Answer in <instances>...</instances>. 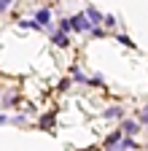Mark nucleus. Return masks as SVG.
Instances as JSON below:
<instances>
[{
	"label": "nucleus",
	"mask_w": 148,
	"mask_h": 151,
	"mask_svg": "<svg viewBox=\"0 0 148 151\" xmlns=\"http://www.w3.org/2000/svg\"><path fill=\"white\" fill-rule=\"evenodd\" d=\"M92 24L86 22V16L84 14H76V16H73L70 19V30H78V32H84V30H89Z\"/></svg>",
	"instance_id": "1"
},
{
	"label": "nucleus",
	"mask_w": 148,
	"mask_h": 151,
	"mask_svg": "<svg viewBox=\"0 0 148 151\" xmlns=\"http://www.w3.org/2000/svg\"><path fill=\"white\" fill-rule=\"evenodd\" d=\"M35 22H38L41 27H51V8H41L38 14H35Z\"/></svg>",
	"instance_id": "2"
},
{
	"label": "nucleus",
	"mask_w": 148,
	"mask_h": 151,
	"mask_svg": "<svg viewBox=\"0 0 148 151\" xmlns=\"http://www.w3.org/2000/svg\"><path fill=\"white\" fill-rule=\"evenodd\" d=\"M51 41H54V43H57L59 49H65V46H70V38H67V32H62V30H59V32H54V35H51Z\"/></svg>",
	"instance_id": "3"
},
{
	"label": "nucleus",
	"mask_w": 148,
	"mask_h": 151,
	"mask_svg": "<svg viewBox=\"0 0 148 151\" xmlns=\"http://www.w3.org/2000/svg\"><path fill=\"white\" fill-rule=\"evenodd\" d=\"M121 132H124V135H137V132H140V124L137 122H124Z\"/></svg>",
	"instance_id": "4"
},
{
	"label": "nucleus",
	"mask_w": 148,
	"mask_h": 151,
	"mask_svg": "<svg viewBox=\"0 0 148 151\" xmlns=\"http://www.w3.org/2000/svg\"><path fill=\"white\" fill-rule=\"evenodd\" d=\"M86 16H89V24H92V27H97V24L102 22V16H100V11H97V8H89V11H86Z\"/></svg>",
	"instance_id": "5"
},
{
	"label": "nucleus",
	"mask_w": 148,
	"mask_h": 151,
	"mask_svg": "<svg viewBox=\"0 0 148 151\" xmlns=\"http://www.w3.org/2000/svg\"><path fill=\"white\" fill-rule=\"evenodd\" d=\"M19 27H22V30H27V27H30V30H43L38 22H27V19H22V22H19Z\"/></svg>",
	"instance_id": "6"
},
{
	"label": "nucleus",
	"mask_w": 148,
	"mask_h": 151,
	"mask_svg": "<svg viewBox=\"0 0 148 151\" xmlns=\"http://www.w3.org/2000/svg\"><path fill=\"white\" fill-rule=\"evenodd\" d=\"M105 116L108 119H119V116H124V111L121 108H110V111H105Z\"/></svg>",
	"instance_id": "7"
},
{
	"label": "nucleus",
	"mask_w": 148,
	"mask_h": 151,
	"mask_svg": "<svg viewBox=\"0 0 148 151\" xmlns=\"http://www.w3.org/2000/svg\"><path fill=\"white\" fill-rule=\"evenodd\" d=\"M14 6V0H0V14H3V11H8Z\"/></svg>",
	"instance_id": "8"
},
{
	"label": "nucleus",
	"mask_w": 148,
	"mask_h": 151,
	"mask_svg": "<svg viewBox=\"0 0 148 151\" xmlns=\"http://www.w3.org/2000/svg\"><path fill=\"white\" fill-rule=\"evenodd\" d=\"M59 30L62 32H70V19H62V22H59Z\"/></svg>",
	"instance_id": "9"
},
{
	"label": "nucleus",
	"mask_w": 148,
	"mask_h": 151,
	"mask_svg": "<svg viewBox=\"0 0 148 151\" xmlns=\"http://www.w3.org/2000/svg\"><path fill=\"white\" fill-rule=\"evenodd\" d=\"M119 43H124V46H129V49H132V46H135V43H132V41H129V38H127V35H119Z\"/></svg>",
	"instance_id": "10"
},
{
	"label": "nucleus",
	"mask_w": 148,
	"mask_h": 151,
	"mask_svg": "<svg viewBox=\"0 0 148 151\" xmlns=\"http://www.w3.org/2000/svg\"><path fill=\"white\" fill-rule=\"evenodd\" d=\"M41 127H51V116H43L41 119Z\"/></svg>",
	"instance_id": "11"
},
{
	"label": "nucleus",
	"mask_w": 148,
	"mask_h": 151,
	"mask_svg": "<svg viewBox=\"0 0 148 151\" xmlns=\"http://www.w3.org/2000/svg\"><path fill=\"white\" fill-rule=\"evenodd\" d=\"M143 122H145V124H148V108H145V111H143Z\"/></svg>",
	"instance_id": "12"
}]
</instances>
